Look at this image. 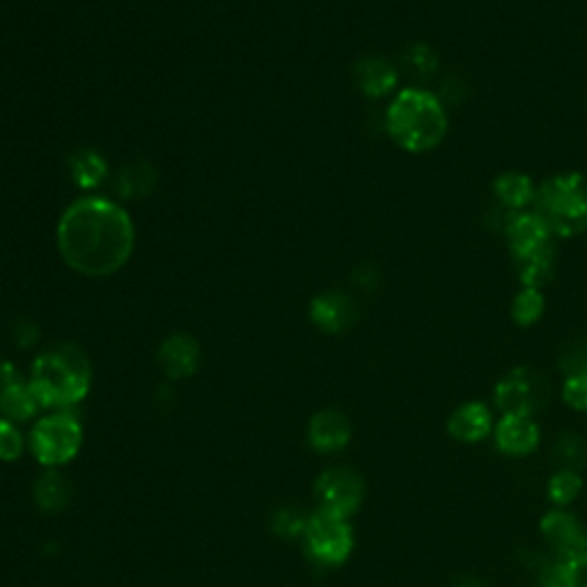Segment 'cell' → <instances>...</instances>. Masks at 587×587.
<instances>
[{"label": "cell", "instance_id": "6da1fadb", "mask_svg": "<svg viewBox=\"0 0 587 587\" xmlns=\"http://www.w3.org/2000/svg\"><path fill=\"white\" fill-rule=\"evenodd\" d=\"M133 223L129 214L104 197H83L58 223L62 260L89 278L120 271L133 251Z\"/></svg>", "mask_w": 587, "mask_h": 587}, {"label": "cell", "instance_id": "7a4b0ae2", "mask_svg": "<svg viewBox=\"0 0 587 587\" xmlns=\"http://www.w3.org/2000/svg\"><path fill=\"white\" fill-rule=\"evenodd\" d=\"M386 127L402 149L422 154L445 139L447 116L436 95L422 87H409L388 106Z\"/></svg>", "mask_w": 587, "mask_h": 587}, {"label": "cell", "instance_id": "3957f363", "mask_svg": "<svg viewBox=\"0 0 587 587\" xmlns=\"http://www.w3.org/2000/svg\"><path fill=\"white\" fill-rule=\"evenodd\" d=\"M93 381L85 354L74 345H60L41 354L31 374V388L41 406H72L81 402Z\"/></svg>", "mask_w": 587, "mask_h": 587}, {"label": "cell", "instance_id": "277c9868", "mask_svg": "<svg viewBox=\"0 0 587 587\" xmlns=\"http://www.w3.org/2000/svg\"><path fill=\"white\" fill-rule=\"evenodd\" d=\"M535 209L553 237L583 235L587 230V179L580 172H562L547 179L537 189Z\"/></svg>", "mask_w": 587, "mask_h": 587}, {"label": "cell", "instance_id": "5b68a950", "mask_svg": "<svg viewBox=\"0 0 587 587\" xmlns=\"http://www.w3.org/2000/svg\"><path fill=\"white\" fill-rule=\"evenodd\" d=\"M308 553L326 567H337L343 564L354 549V532L347 524V518L333 516L326 512H318L308 518L303 532Z\"/></svg>", "mask_w": 587, "mask_h": 587}, {"label": "cell", "instance_id": "8992f818", "mask_svg": "<svg viewBox=\"0 0 587 587\" xmlns=\"http://www.w3.org/2000/svg\"><path fill=\"white\" fill-rule=\"evenodd\" d=\"M81 424L64 414H56L39 420L33 427L31 445L35 457L44 466H60L70 462L81 447Z\"/></svg>", "mask_w": 587, "mask_h": 587}, {"label": "cell", "instance_id": "52a82bcc", "mask_svg": "<svg viewBox=\"0 0 587 587\" xmlns=\"http://www.w3.org/2000/svg\"><path fill=\"white\" fill-rule=\"evenodd\" d=\"M493 402L505 416H532L549 402V386L530 368H516L499 381Z\"/></svg>", "mask_w": 587, "mask_h": 587}, {"label": "cell", "instance_id": "ba28073f", "mask_svg": "<svg viewBox=\"0 0 587 587\" xmlns=\"http://www.w3.org/2000/svg\"><path fill=\"white\" fill-rule=\"evenodd\" d=\"M366 484L356 470L335 466L324 470L314 484V499L320 503V512L349 518L360 503H363Z\"/></svg>", "mask_w": 587, "mask_h": 587}, {"label": "cell", "instance_id": "9c48e42d", "mask_svg": "<svg viewBox=\"0 0 587 587\" xmlns=\"http://www.w3.org/2000/svg\"><path fill=\"white\" fill-rule=\"evenodd\" d=\"M505 237H507V245L510 253L514 257V262L530 257L539 251H544V248L553 245L551 239V230L549 225L541 220L535 212H516L505 228Z\"/></svg>", "mask_w": 587, "mask_h": 587}, {"label": "cell", "instance_id": "30bf717a", "mask_svg": "<svg viewBox=\"0 0 587 587\" xmlns=\"http://www.w3.org/2000/svg\"><path fill=\"white\" fill-rule=\"evenodd\" d=\"M541 537L555 553V558H574L587 553V535L583 526L576 522V516L555 510L541 518Z\"/></svg>", "mask_w": 587, "mask_h": 587}, {"label": "cell", "instance_id": "8fae6325", "mask_svg": "<svg viewBox=\"0 0 587 587\" xmlns=\"http://www.w3.org/2000/svg\"><path fill=\"white\" fill-rule=\"evenodd\" d=\"M356 318H358V308L354 299L337 291L322 294V297L312 301V308H310V320L314 322V326H320L326 333L347 331L356 322Z\"/></svg>", "mask_w": 587, "mask_h": 587}, {"label": "cell", "instance_id": "7c38bea8", "mask_svg": "<svg viewBox=\"0 0 587 587\" xmlns=\"http://www.w3.org/2000/svg\"><path fill=\"white\" fill-rule=\"evenodd\" d=\"M495 445L510 457L530 455L539 445V427L528 416H503L495 427Z\"/></svg>", "mask_w": 587, "mask_h": 587}, {"label": "cell", "instance_id": "4fadbf2b", "mask_svg": "<svg viewBox=\"0 0 587 587\" xmlns=\"http://www.w3.org/2000/svg\"><path fill=\"white\" fill-rule=\"evenodd\" d=\"M310 445L320 453H337L351 439V424L340 411H322L310 420Z\"/></svg>", "mask_w": 587, "mask_h": 587}, {"label": "cell", "instance_id": "5bb4252c", "mask_svg": "<svg viewBox=\"0 0 587 587\" xmlns=\"http://www.w3.org/2000/svg\"><path fill=\"white\" fill-rule=\"evenodd\" d=\"M491 427H493L491 411L480 402H470V404L459 406V409L447 420L450 436L462 443H478L487 439Z\"/></svg>", "mask_w": 587, "mask_h": 587}, {"label": "cell", "instance_id": "9a60e30c", "mask_svg": "<svg viewBox=\"0 0 587 587\" xmlns=\"http://www.w3.org/2000/svg\"><path fill=\"white\" fill-rule=\"evenodd\" d=\"M159 363L172 379H187L197 370L200 349L189 335H172L159 351Z\"/></svg>", "mask_w": 587, "mask_h": 587}, {"label": "cell", "instance_id": "2e32d148", "mask_svg": "<svg viewBox=\"0 0 587 587\" xmlns=\"http://www.w3.org/2000/svg\"><path fill=\"white\" fill-rule=\"evenodd\" d=\"M356 85L363 89V95L372 99L386 97L391 89L397 85L395 67L381 58H366L356 64L354 70Z\"/></svg>", "mask_w": 587, "mask_h": 587}, {"label": "cell", "instance_id": "e0dca14e", "mask_svg": "<svg viewBox=\"0 0 587 587\" xmlns=\"http://www.w3.org/2000/svg\"><path fill=\"white\" fill-rule=\"evenodd\" d=\"M493 193L501 200V205L505 209L516 214V212H526L528 205H532L537 189L532 184V179L524 172H503L495 177Z\"/></svg>", "mask_w": 587, "mask_h": 587}, {"label": "cell", "instance_id": "ac0fdd59", "mask_svg": "<svg viewBox=\"0 0 587 587\" xmlns=\"http://www.w3.org/2000/svg\"><path fill=\"white\" fill-rule=\"evenodd\" d=\"M553 268H555V248L553 245L516 262L518 280H522L524 287H532V289L547 287L553 280Z\"/></svg>", "mask_w": 587, "mask_h": 587}, {"label": "cell", "instance_id": "d6986e66", "mask_svg": "<svg viewBox=\"0 0 587 587\" xmlns=\"http://www.w3.org/2000/svg\"><path fill=\"white\" fill-rule=\"evenodd\" d=\"M72 501V484L60 472H47L35 484V503L44 512H58Z\"/></svg>", "mask_w": 587, "mask_h": 587}, {"label": "cell", "instance_id": "ffe728a7", "mask_svg": "<svg viewBox=\"0 0 587 587\" xmlns=\"http://www.w3.org/2000/svg\"><path fill=\"white\" fill-rule=\"evenodd\" d=\"M39 406L41 404L35 397L31 383L26 386V383L19 381L5 395H0V414L10 420H28L37 414Z\"/></svg>", "mask_w": 587, "mask_h": 587}, {"label": "cell", "instance_id": "44dd1931", "mask_svg": "<svg viewBox=\"0 0 587 587\" xmlns=\"http://www.w3.org/2000/svg\"><path fill=\"white\" fill-rule=\"evenodd\" d=\"M541 314H544V294H541V289L524 287L516 294V299L512 303V320L518 326L537 324L541 320Z\"/></svg>", "mask_w": 587, "mask_h": 587}, {"label": "cell", "instance_id": "7402d4cb", "mask_svg": "<svg viewBox=\"0 0 587 587\" xmlns=\"http://www.w3.org/2000/svg\"><path fill=\"white\" fill-rule=\"evenodd\" d=\"M580 489H583V480L578 476V470L560 468L549 482V499L555 505H570L572 501L578 499Z\"/></svg>", "mask_w": 587, "mask_h": 587}, {"label": "cell", "instance_id": "603a6c76", "mask_svg": "<svg viewBox=\"0 0 587 587\" xmlns=\"http://www.w3.org/2000/svg\"><path fill=\"white\" fill-rule=\"evenodd\" d=\"M553 459L562 468H570V470H576L578 466H583L587 459V447H585L583 439H578L574 434L560 436L555 447H553Z\"/></svg>", "mask_w": 587, "mask_h": 587}, {"label": "cell", "instance_id": "cb8c5ba5", "mask_svg": "<svg viewBox=\"0 0 587 587\" xmlns=\"http://www.w3.org/2000/svg\"><path fill=\"white\" fill-rule=\"evenodd\" d=\"M560 370L567 376H587V340H574L560 354Z\"/></svg>", "mask_w": 587, "mask_h": 587}, {"label": "cell", "instance_id": "d4e9b609", "mask_svg": "<svg viewBox=\"0 0 587 587\" xmlns=\"http://www.w3.org/2000/svg\"><path fill=\"white\" fill-rule=\"evenodd\" d=\"M562 587H587V553L574 558H558Z\"/></svg>", "mask_w": 587, "mask_h": 587}, {"label": "cell", "instance_id": "484cf974", "mask_svg": "<svg viewBox=\"0 0 587 587\" xmlns=\"http://www.w3.org/2000/svg\"><path fill=\"white\" fill-rule=\"evenodd\" d=\"M24 453V436L10 420H0V459L14 462Z\"/></svg>", "mask_w": 587, "mask_h": 587}, {"label": "cell", "instance_id": "4316f807", "mask_svg": "<svg viewBox=\"0 0 587 587\" xmlns=\"http://www.w3.org/2000/svg\"><path fill=\"white\" fill-rule=\"evenodd\" d=\"M74 175L79 179V184L93 187L104 177V161L97 154H81L74 161Z\"/></svg>", "mask_w": 587, "mask_h": 587}, {"label": "cell", "instance_id": "83f0119b", "mask_svg": "<svg viewBox=\"0 0 587 587\" xmlns=\"http://www.w3.org/2000/svg\"><path fill=\"white\" fill-rule=\"evenodd\" d=\"M306 526H308V518L299 512V510H280L274 518V530L283 537H299L306 532Z\"/></svg>", "mask_w": 587, "mask_h": 587}, {"label": "cell", "instance_id": "f1b7e54d", "mask_svg": "<svg viewBox=\"0 0 587 587\" xmlns=\"http://www.w3.org/2000/svg\"><path fill=\"white\" fill-rule=\"evenodd\" d=\"M406 62H409V67L418 76H427L436 70L439 58L432 47H427V44H416V47H411L409 53H406Z\"/></svg>", "mask_w": 587, "mask_h": 587}, {"label": "cell", "instance_id": "f546056e", "mask_svg": "<svg viewBox=\"0 0 587 587\" xmlns=\"http://www.w3.org/2000/svg\"><path fill=\"white\" fill-rule=\"evenodd\" d=\"M562 397L572 409L587 411V376H567L562 386Z\"/></svg>", "mask_w": 587, "mask_h": 587}, {"label": "cell", "instance_id": "4dcf8cb0", "mask_svg": "<svg viewBox=\"0 0 587 587\" xmlns=\"http://www.w3.org/2000/svg\"><path fill=\"white\" fill-rule=\"evenodd\" d=\"M19 381V374L10 363H0V395H5Z\"/></svg>", "mask_w": 587, "mask_h": 587}, {"label": "cell", "instance_id": "1f68e13d", "mask_svg": "<svg viewBox=\"0 0 587 587\" xmlns=\"http://www.w3.org/2000/svg\"><path fill=\"white\" fill-rule=\"evenodd\" d=\"M453 587H487V583L476 576H462L459 580L453 583Z\"/></svg>", "mask_w": 587, "mask_h": 587}]
</instances>
